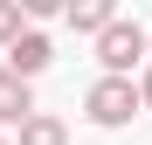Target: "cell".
Instances as JSON below:
<instances>
[{
  "instance_id": "cell-1",
  "label": "cell",
  "mask_w": 152,
  "mask_h": 145,
  "mask_svg": "<svg viewBox=\"0 0 152 145\" xmlns=\"http://www.w3.org/2000/svg\"><path fill=\"white\" fill-rule=\"evenodd\" d=\"M145 55H152V35L138 28V21H111V28L97 35V62H104L111 76H132Z\"/></svg>"
},
{
  "instance_id": "cell-2",
  "label": "cell",
  "mask_w": 152,
  "mask_h": 145,
  "mask_svg": "<svg viewBox=\"0 0 152 145\" xmlns=\"http://www.w3.org/2000/svg\"><path fill=\"white\" fill-rule=\"evenodd\" d=\"M132 111H145V90L132 76H104L90 90V117H97V125H132Z\"/></svg>"
},
{
  "instance_id": "cell-3",
  "label": "cell",
  "mask_w": 152,
  "mask_h": 145,
  "mask_svg": "<svg viewBox=\"0 0 152 145\" xmlns=\"http://www.w3.org/2000/svg\"><path fill=\"white\" fill-rule=\"evenodd\" d=\"M28 117H35L28 76H21V69H0V125H28Z\"/></svg>"
},
{
  "instance_id": "cell-4",
  "label": "cell",
  "mask_w": 152,
  "mask_h": 145,
  "mask_svg": "<svg viewBox=\"0 0 152 145\" xmlns=\"http://www.w3.org/2000/svg\"><path fill=\"white\" fill-rule=\"evenodd\" d=\"M62 14H69V28H76V35H104L111 21H118V0H69Z\"/></svg>"
},
{
  "instance_id": "cell-5",
  "label": "cell",
  "mask_w": 152,
  "mask_h": 145,
  "mask_svg": "<svg viewBox=\"0 0 152 145\" xmlns=\"http://www.w3.org/2000/svg\"><path fill=\"white\" fill-rule=\"evenodd\" d=\"M56 62V48H48V35H21L7 48V69H21V76H42V69Z\"/></svg>"
},
{
  "instance_id": "cell-6",
  "label": "cell",
  "mask_w": 152,
  "mask_h": 145,
  "mask_svg": "<svg viewBox=\"0 0 152 145\" xmlns=\"http://www.w3.org/2000/svg\"><path fill=\"white\" fill-rule=\"evenodd\" d=\"M21 145H69V131H62V117H48V111H35L28 125H21Z\"/></svg>"
},
{
  "instance_id": "cell-7",
  "label": "cell",
  "mask_w": 152,
  "mask_h": 145,
  "mask_svg": "<svg viewBox=\"0 0 152 145\" xmlns=\"http://www.w3.org/2000/svg\"><path fill=\"white\" fill-rule=\"evenodd\" d=\"M21 14H28L21 0H0V48H14V42H21Z\"/></svg>"
},
{
  "instance_id": "cell-8",
  "label": "cell",
  "mask_w": 152,
  "mask_h": 145,
  "mask_svg": "<svg viewBox=\"0 0 152 145\" xmlns=\"http://www.w3.org/2000/svg\"><path fill=\"white\" fill-rule=\"evenodd\" d=\"M21 7H28V14L42 21V14H62V7H69V0H21Z\"/></svg>"
},
{
  "instance_id": "cell-9",
  "label": "cell",
  "mask_w": 152,
  "mask_h": 145,
  "mask_svg": "<svg viewBox=\"0 0 152 145\" xmlns=\"http://www.w3.org/2000/svg\"><path fill=\"white\" fill-rule=\"evenodd\" d=\"M138 90H145V111H152V69H145V83H138Z\"/></svg>"
}]
</instances>
